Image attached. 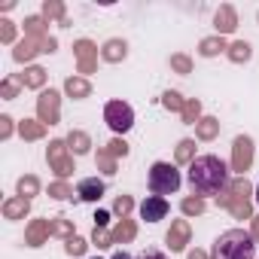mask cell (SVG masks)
I'll return each mask as SVG.
<instances>
[{"label": "cell", "mask_w": 259, "mask_h": 259, "mask_svg": "<svg viewBox=\"0 0 259 259\" xmlns=\"http://www.w3.org/2000/svg\"><path fill=\"white\" fill-rule=\"evenodd\" d=\"M189 183L195 195H220L229 189V168L217 156H198L189 165Z\"/></svg>", "instance_id": "1"}, {"label": "cell", "mask_w": 259, "mask_h": 259, "mask_svg": "<svg viewBox=\"0 0 259 259\" xmlns=\"http://www.w3.org/2000/svg\"><path fill=\"white\" fill-rule=\"evenodd\" d=\"M253 253H256L253 235L244 229H229L213 241L210 259H253Z\"/></svg>", "instance_id": "2"}, {"label": "cell", "mask_w": 259, "mask_h": 259, "mask_svg": "<svg viewBox=\"0 0 259 259\" xmlns=\"http://www.w3.org/2000/svg\"><path fill=\"white\" fill-rule=\"evenodd\" d=\"M250 195H253V186L247 183V177H238L229 183L226 192L217 195V204L226 207L235 220H253V198Z\"/></svg>", "instance_id": "3"}, {"label": "cell", "mask_w": 259, "mask_h": 259, "mask_svg": "<svg viewBox=\"0 0 259 259\" xmlns=\"http://www.w3.org/2000/svg\"><path fill=\"white\" fill-rule=\"evenodd\" d=\"M150 189H153V195H162V198L177 192L180 189V171L168 162H156L150 168Z\"/></svg>", "instance_id": "4"}, {"label": "cell", "mask_w": 259, "mask_h": 259, "mask_svg": "<svg viewBox=\"0 0 259 259\" xmlns=\"http://www.w3.org/2000/svg\"><path fill=\"white\" fill-rule=\"evenodd\" d=\"M104 119H107V125L113 128L116 135H125L128 128L135 125V110L128 107L125 101H110V104L104 107Z\"/></svg>", "instance_id": "5"}, {"label": "cell", "mask_w": 259, "mask_h": 259, "mask_svg": "<svg viewBox=\"0 0 259 259\" xmlns=\"http://www.w3.org/2000/svg\"><path fill=\"white\" fill-rule=\"evenodd\" d=\"M46 159H49V168L64 180L73 174V159H70V150H67V141H49V150H46Z\"/></svg>", "instance_id": "6"}, {"label": "cell", "mask_w": 259, "mask_h": 259, "mask_svg": "<svg viewBox=\"0 0 259 259\" xmlns=\"http://www.w3.org/2000/svg\"><path fill=\"white\" fill-rule=\"evenodd\" d=\"M55 49V37H25L16 43L13 49V58L16 61H31L37 52H52Z\"/></svg>", "instance_id": "7"}, {"label": "cell", "mask_w": 259, "mask_h": 259, "mask_svg": "<svg viewBox=\"0 0 259 259\" xmlns=\"http://www.w3.org/2000/svg\"><path fill=\"white\" fill-rule=\"evenodd\" d=\"M37 119L43 122V125H58V119H61V98H58V92H40V98H37Z\"/></svg>", "instance_id": "8"}, {"label": "cell", "mask_w": 259, "mask_h": 259, "mask_svg": "<svg viewBox=\"0 0 259 259\" xmlns=\"http://www.w3.org/2000/svg\"><path fill=\"white\" fill-rule=\"evenodd\" d=\"M250 165H253V141L250 138H235V144H232V171L235 174H247L250 171Z\"/></svg>", "instance_id": "9"}, {"label": "cell", "mask_w": 259, "mask_h": 259, "mask_svg": "<svg viewBox=\"0 0 259 259\" xmlns=\"http://www.w3.org/2000/svg\"><path fill=\"white\" fill-rule=\"evenodd\" d=\"M73 52H76V70L79 73H92L98 67V46L92 40H76Z\"/></svg>", "instance_id": "10"}, {"label": "cell", "mask_w": 259, "mask_h": 259, "mask_svg": "<svg viewBox=\"0 0 259 259\" xmlns=\"http://www.w3.org/2000/svg\"><path fill=\"white\" fill-rule=\"evenodd\" d=\"M49 235H55V220H34L25 232V241H28V247H40Z\"/></svg>", "instance_id": "11"}, {"label": "cell", "mask_w": 259, "mask_h": 259, "mask_svg": "<svg viewBox=\"0 0 259 259\" xmlns=\"http://www.w3.org/2000/svg\"><path fill=\"white\" fill-rule=\"evenodd\" d=\"M141 217H144L147 223H159V220H165V217H168V201H165L162 195H150V198L141 204Z\"/></svg>", "instance_id": "12"}, {"label": "cell", "mask_w": 259, "mask_h": 259, "mask_svg": "<svg viewBox=\"0 0 259 259\" xmlns=\"http://www.w3.org/2000/svg\"><path fill=\"white\" fill-rule=\"evenodd\" d=\"M186 244H189V223L186 220H174L171 232H168V247L171 250H186Z\"/></svg>", "instance_id": "13"}, {"label": "cell", "mask_w": 259, "mask_h": 259, "mask_svg": "<svg viewBox=\"0 0 259 259\" xmlns=\"http://www.w3.org/2000/svg\"><path fill=\"white\" fill-rule=\"evenodd\" d=\"M213 25H217L220 37H223V34H232V31L238 28V16H235V10H232L229 4H223V7L217 10V16H213Z\"/></svg>", "instance_id": "14"}, {"label": "cell", "mask_w": 259, "mask_h": 259, "mask_svg": "<svg viewBox=\"0 0 259 259\" xmlns=\"http://www.w3.org/2000/svg\"><path fill=\"white\" fill-rule=\"evenodd\" d=\"M101 195H104V183H101L98 177L79 180V186H76V198H79V201H98Z\"/></svg>", "instance_id": "15"}, {"label": "cell", "mask_w": 259, "mask_h": 259, "mask_svg": "<svg viewBox=\"0 0 259 259\" xmlns=\"http://www.w3.org/2000/svg\"><path fill=\"white\" fill-rule=\"evenodd\" d=\"M31 210V198H10V201H4V217L7 220H25V213Z\"/></svg>", "instance_id": "16"}, {"label": "cell", "mask_w": 259, "mask_h": 259, "mask_svg": "<svg viewBox=\"0 0 259 259\" xmlns=\"http://www.w3.org/2000/svg\"><path fill=\"white\" fill-rule=\"evenodd\" d=\"M113 235V244H128V241H135V235H138V226H135V220H119V226L110 232Z\"/></svg>", "instance_id": "17"}, {"label": "cell", "mask_w": 259, "mask_h": 259, "mask_svg": "<svg viewBox=\"0 0 259 259\" xmlns=\"http://www.w3.org/2000/svg\"><path fill=\"white\" fill-rule=\"evenodd\" d=\"M19 135L25 141H40V138H46V125L40 119H25V122H19Z\"/></svg>", "instance_id": "18"}, {"label": "cell", "mask_w": 259, "mask_h": 259, "mask_svg": "<svg viewBox=\"0 0 259 259\" xmlns=\"http://www.w3.org/2000/svg\"><path fill=\"white\" fill-rule=\"evenodd\" d=\"M125 55H128V46H125L122 40H107V43H104V49H101V58H104V61H110V64L122 61Z\"/></svg>", "instance_id": "19"}, {"label": "cell", "mask_w": 259, "mask_h": 259, "mask_svg": "<svg viewBox=\"0 0 259 259\" xmlns=\"http://www.w3.org/2000/svg\"><path fill=\"white\" fill-rule=\"evenodd\" d=\"M16 82L25 85V89H40V85L46 82V70H43V67H28L25 73L16 76Z\"/></svg>", "instance_id": "20"}, {"label": "cell", "mask_w": 259, "mask_h": 259, "mask_svg": "<svg viewBox=\"0 0 259 259\" xmlns=\"http://www.w3.org/2000/svg\"><path fill=\"white\" fill-rule=\"evenodd\" d=\"M220 135V119H213V116H204L198 125H195V138L198 141H213Z\"/></svg>", "instance_id": "21"}, {"label": "cell", "mask_w": 259, "mask_h": 259, "mask_svg": "<svg viewBox=\"0 0 259 259\" xmlns=\"http://www.w3.org/2000/svg\"><path fill=\"white\" fill-rule=\"evenodd\" d=\"M89 147H92V138H89L85 132H70V135H67V150H70L73 156H85Z\"/></svg>", "instance_id": "22"}, {"label": "cell", "mask_w": 259, "mask_h": 259, "mask_svg": "<svg viewBox=\"0 0 259 259\" xmlns=\"http://www.w3.org/2000/svg\"><path fill=\"white\" fill-rule=\"evenodd\" d=\"M64 92H67L70 98H89V95H92V85H89L85 76H70V79L64 82Z\"/></svg>", "instance_id": "23"}, {"label": "cell", "mask_w": 259, "mask_h": 259, "mask_svg": "<svg viewBox=\"0 0 259 259\" xmlns=\"http://www.w3.org/2000/svg\"><path fill=\"white\" fill-rule=\"evenodd\" d=\"M198 52H201L204 58H213V55H220V52H229V46H226L223 37H204L201 46H198Z\"/></svg>", "instance_id": "24"}, {"label": "cell", "mask_w": 259, "mask_h": 259, "mask_svg": "<svg viewBox=\"0 0 259 259\" xmlns=\"http://www.w3.org/2000/svg\"><path fill=\"white\" fill-rule=\"evenodd\" d=\"M46 31H49V25H46L43 16H31V19H25V37H49Z\"/></svg>", "instance_id": "25"}, {"label": "cell", "mask_w": 259, "mask_h": 259, "mask_svg": "<svg viewBox=\"0 0 259 259\" xmlns=\"http://www.w3.org/2000/svg\"><path fill=\"white\" fill-rule=\"evenodd\" d=\"M174 159H177V165H192V162H195V141H189V138L180 141Z\"/></svg>", "instance_id": "26"}, {"label": "cell", "mask_w": 259, "mask_h": 259, "mask_svg": "<svg viewBox=\"0 0 259 259\" xmlns=\"http://www.w3.org/2000/svg\"><path fill=\"white\" fill-rule=\"evenodd\" d=\"M180 116H183L186 125H198V122H201V101L189 98V101L183 104V113H180Z\"/></svg>", "instance_id": "27"}, {"label": "cell", "mask_w": 259, "mask_h": 259, "mask_svg": "<svg viewBox=\"0 0 259 259\" xmlns=\"http://www.w3.org/2000/svg\"><path fill=\"white\" fill-rule=\"evenodd\" d=\"M235 64H244V61H250V43H244V40H238V43H232L229 46V52H226Z\"/></svg>", "instance_id": "28"}, {"label": "cell", "mask_w": 259, "mask_h": 259, "mask_svg": "<svg viewBox=\"0 0 259 259\" xmlns=\"http://www.w3.org/2000/svg\"><path fill=\"white\" fill-rule=\"evenodd\" d=\"M43 19H58L61 25H70L67 16H64V7L58 4V0H46V4H43Z\"/></svg>", "instance_id": "29"}, {"label": "cell", "mask_w": 259, "mask_h": 259, "mask_svg": "<svg viewBox=\"0 0 259 259\" xmlns=\"http://www.w3.org/2000/svg\"><path fill=\"white\" fill-rule=\"evenodd\" d=\"M40 192V180L34 177V174H25L22 180H19V195L22 198H31V195H37Z\"/></svg>", "instance_id": "30"}, {"label": "cell", "mask_w": 259, "mask_h": 259, "mask_svg": "<svg viewBox=\"0 0 259 259\" xmlns=\"http://www.w3.org/2000/svg\"><path fill=\"white\" fill-rule=\"evenodd\" d=\"M49 195L64 201V198H70V195H73V186H70L67 180H55V183H49Z\"/></svg>", "instance_id": "31"}, {"label": "cell", "mask_w": 259, "mask_h": 259, "mask_svg": "<svg viewBox=\"0 0 259 259\" xmlns=\"http://www.w3.org/2000/svg\"><path fill=\"white\" fill-rule=\"evenodd\" d=\"M180 207H183V213H186V217H201V213H204V201H201L198 195H195V198H183V204H180Z\"/></svg>", "instance_id": "32"}, {"label": "cell", "mask_w": 259, "mask_h": 259, "mask_svg": "<svg viewBox=\"0 0 259 259\" xmlns=\"http://www.w3.org/2000/svg\"><path fill=\"white\" fill-rule=\"evenodd\" d=\"M162 104H165L168 110H174V113H183V104H186V101L180 98V92H165V95H162Z\"/></svg>", "instance_id": "33"}, {"label": "cell", "mask_w": 259, "mask_h": 259, "mask_svg": "<svg viewBox=\"0 0 259 259\" xmlns=\"http://www.w3.org/2000/svg\"><path fill=\"white\" fill-rule=\"evenodd\" d=\"M98 168H101L104 174H110V177H113V174H116V159H113L107 150H98Z\"/></svg>", "instance_id": "34"}, {"label": "cell", "mask_w": 259, "mask_h": 259, "mask_svg": "<svg viewBox=\"0 0 259 259\" xmlns=\"http://www.w3.org/2000/svg\"><path fill=\"white\" fill-rule=\"evenodd\" d=\"M132 207H135V201H132V195H119V198H116V204H113V210H116V213H119L122 220H125L128 213H132Z\"/></svg>", "instance_id": "35"}, {"label": "cell", "mask_w": 259, "mask_h": 259, "mask_svg": "<svg viewBox=\"0 0 259 259\" xmlns=\"http://www.w3.org/2000/svg\"><path fill=\"white\" fill-rule=\"evenodd\" d=\"M171 67L177 73H192V58L189 55H171Z\"/></svg>", "instance_id": "36"}, {"label": "cell", "mask_w": 259, "mask_h": 259, "mask_svg": "<svg viewBox=\"0 0 259 259\" xmlns=\"http://www.w3.org/2000/svg\"><path fill=\"white\" fill-rule=\"evenodd\" d=\"M107 153H110V156H113V159H119V156H122V159H125V156H128V144H125V141H122V138H113V141H110V144H107Z\"/></svg>", "instance_id": "37"}, {"label": "cell", "mask_w": 259, "mask_h": 259, "mask_svg": "<svg viewBox=\"0 0 259 259\" xmlns=\"http://www.w3.org/2000/svg\"><path fill=\"white\" fill-rule=\"evenodd\" d=\"M85 247H89V244H85L82 238H76V235H73V238H67V244H64V250H67L70 256H82V253H85Z\"/></svg>", "instance_id": "38"}, {"label": "cell", "mask_w": 259, "mask_h": 259, "mask_svg": "<svg viewBox=\"0 0 259 259\" xmlns=\"http://www.w3.org/2000/svg\"><path fill=\"white\" fill-rule=\"evenodd\" d=\"M13 40H16V25L4 19L0 22V43H13Z\"/></svg>", "instance_id": "39"}, {"label": "cell", "mask_w": 259, "mask_h": 259, "mask_svg": "<svg viewBox=\"0 0 259 259\" xmlns=\"http://www.w3.org/2000/svg\"><path fill=\"white\" fill-rule=\"evenodd\" d=\"M92 241H95L98 247H113V235H110L107 229H95V232H92Z\"/></svg>", "instance_id": "40"}, {"label": "cell", "mask_w": 259, "mask_h": 259, "mask_svg": "<svg viewBox=\"0 0 259 259\" xmlns=\"http://www.w3.org/2000/svg\"><path fill=\"white\" fill-rule=\"evenodd\" d=\"M16 95H19V82H16V79H4V85H0V98L13 101Z\"/></svg>", "instance_id": "41"}, {"label": "cell", "mask_w": 259, "mask_h": 259, "mask_svg": "<svg viewBox=\"0 0 259 259\" xmlns=\"http://www.w3.org/2000/svg\"><path fill=\"white\" fill-rule=\"evenodd\" d=\"M55 235H64V238H73V226L67 220H55Z\"/></svg>", "instance_id": "42"}, {"label": "cell", "mask_w": 259, "mask_h": 259, "mask_svg": "<svg viewBox=\"0 0 259 259\" xmlns=\"http://www.w3.org/2000/svg\"><path fill=\"white\" fill-rule=\"evenodd\" d=\"M10 135H13V119H10V116H0V138L7 141Z\"/></svg>", "instance_id": "43"}, {"label": "cell", "mask_w": 259, "mask_h": 259, "mask_svg": "<svg viewBox=\"0 0 259 259\" xmlns=\"http://www.w3.org/2000/svg\"><path fill=\"white\" fill-rule=\"evenodd\" d=\"M107 223H110V213H107V210H98V213H95V229H104Z\"/></svg>", "instance_id": "44"}, {"label": "cell", "mask_w": 259, "mask_h": 259, "mask_svg": "<svg viewBox=\"0 0 259 259\" xmlns=\"http://www.w3.org/2000/svg\"><path fill=\"white\" fill-rule=\"evenodd\" d=\"M138 259H168V256H165L162 250H147V253H141Z\"/></svg>", "instance_id": "45"}, {"label": "cell", "mask_w": 259, "mask_h": 259, "mask_svg": "<svg viewBox=\"0 0 259 259\" xmlns=\"http://www.w3.org/2000/svg\"><path fill=\"white\" fill-rule=\"evenodd\" d=\"M250 235H253V241H259V217H253V229H250Z\"/></svg>", "instance_id": "46"}, {"label": "cell", "mask_w": 259, "mask_h": 259, "mask_svg": "<svg viewBox=\"0 0 259 259\" xmlns=\"http://www.w3.org/2000/svg\"><path fill=\"white\" fill-rule=\"evenodd\" d=\"M189 259H207V253H204V250H192Z\"/></svg>", "instance_id": "47"}, {"label": "cell", "mask_w": 259, "mask_h": 259, "mask_svg": "<svg viewBox=\"0 0 259 259\" xmlns=\"http://www.w3.org/2000/svg\"><path fill=\"white\" fill-rule=\"evenodd\" d=\"M113 259H132V256H128V253H125V250H119V253H116V256H113Z\"/></svg>", "instance_id": "48"}, {"label": "cell", "mask_w": 259, "mask_h": 259, "mask_svg": "<svg viewBox=\"0 0 259 259\" xmlns=\"http://www.w3.org/2000/svg\"><path fill=\"white\" fill-rule=\"evenodd\" d=\"M256 201H259V186H256Z\"/></svg>", "instance_id": "49"}]
</instances>
